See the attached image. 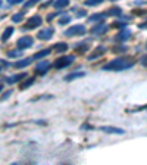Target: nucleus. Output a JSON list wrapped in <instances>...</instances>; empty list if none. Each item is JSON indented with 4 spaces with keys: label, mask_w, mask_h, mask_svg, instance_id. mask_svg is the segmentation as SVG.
Segmentation results:
<instances>
[{
    "label": "nucleus",
    "mask_w": 147,
    "mask_h": 165,
    "mask_svg": "<svg viewBox=\"0 0 147 165\" xmlns=\"http://www.w3.org/2000/svg\"><path fill=\"white\" fill-rule=\"evenodd\" d=\"M33 61H34L33 58H25V59H21V61H18V62L15 63L13 67H15V68H25V67H28V65H29L31 62H33Z\"/></svg>",
    "instance_id": "obj_14"
},
{
    "label": "nucleus",
    "mask_w": 147,
    "mask_h": 165,
    "mask_svg": "<svg viewBox=\"0 0 147 165\" xmlns=\"http://www.w3.org/2000/svg\"><path fill=\"white\" fill-rule=\"evenodd\" d=\"M106 52H108V49L104 47V46H97V47L94 49L91 53L88 55V58H87V59H88V61H96L97 58L103 56V55L106 53Z\"/></svg>",
    "instance_id": "obj_9"
},
{
    "label": "nucleus",
    "mask_w": 147,
    "mask_h": 165,
    "mask_svg": "<svg viewBox=\"0 0 147 165\" xmlns=\"http://www.w3.org/2000/svg\"><path fill=\"white\" fill-rule=\"evenodd\" d=\"M106 16H108L106 12H103V13H94L91 16H88V22H100V21H104Z\"/></svg>",
    "instance_id": "obj_13"
},
{
    "label": "nucleus",
    "mask_w": 147,
    "mask_h": 165,
    "mask_svg": "<svg viewBox=\"0 0 147 165\" xmlns=\"http://www.w3.org/2000/svg\"><path fill=\"white\" fill-rule=\"evenodd\" d=\"M27 77V72H22V74H15V75H12V77H8L5 80L8 84H15V82H19L21 80H24V78Z\"/></svg>",
    "instance_id": "obj_11"
},
{
    "label": "nucleus",
    "mask_w": 147,
    "mask_h": 165,
    "mask_svg": "<svg viewBox=\"0 0 147 165\" xmlns=\"http://www.w3.org/2000/svg\"><path fill=\"white\" fill-rule=\"evenodd\" d=\"M74 61H75V56L72 55H68V56H60L53 62V68L54 69H65L68 68L69 65H72Z\"/></svg>",
    "instance_id": "obj_2"
},
{
    "label": "nucleus",
    "mask_w": 147,
    "mask_h": 165,
    "mask_svg": "<svg viewBox=\"0 0 147 165\" xmlns=\"http://www.w3.org/2000/svg\"><path fill=\"white\" fill-rule=\"evenodd\" d=\"M10 5H21V3H24L25 0H9Z\"/></svg>",
    "instance_id": "obj_34"
},
{
    "label": "nucleus",
    "mask_w": 147,
    "mask_h": 165,
    "mask_svg": "<svg viewBox=\"0 0 147 165\" xmlns=\"http://www.w3.org/2000/svg\"><path fill=\"white\" fill-rule=\"evenodd\" d=\"M13 27H8V28L3 31V34H2V41H6V40H9L10 39V35L13 34Z\"/></svg>",
    "instance_id": "obj_21"
},
{
    "label": "nucleus",
    "mask_w": 147,
    "mask_h": 165,
    "mask_svg": "<svg viewBox=\"0 0 147 165\" xmlns=\"http://www.w3.org/2000/svg\"><path fill=\"white\" fill-rule=\"evenodd\" d=\"M10 93H12V92H6L5 94H3V96L0 97V100H6V99H8V97L10 96Z\"/></svg>",
    "instance_id": "obj_36"
},
{
    "label": "nucleus",
    "mask_w": 147,
    "mask_h": 165,
    "mask_svg": "<svg viewBox=\"0 0 147 165\" xmlns=\"http://www.w3.org/2000/svg\"><path fill=\"white\" fill-rule=\"evenodd\" d=\"M72 10H75V16H77V18H84V16L87 15V12H85L84 9H77V8H74Z\"/></svg>",
    "instance_id": "obj_28"
},
{
    "label": "nucleus",
    "mask_w": 147,
    "mask_h": 165,
    "mask_svg": "<svg viewBox=\"0 0 147 165\" xmlns=\"http://www.w3.org/2000/svg\"><path fill=\"white\" fill-rule=\"evenodd\" d=\"M85 33H87V28L81 24H77V25L69 27V28L65 31V35H66V37H75V35H84Z\"/></svg>",
    "instance_id": "obj_3"
},
{
    "label": "nucleus",
    "mask_w": 147,
    "mask_h": 165,
    "mask_svg": "<svg viewBox=\"0 0 147 165\" xmlns=\"http://www.w3.org/2000/svg\"><path fill=\"white\" fill-rule=\"evenodd\" d=\"M146 49H147V43H146Z\"/></svg>",
    "instance_id": "obj_43"
},
{
    "label": "nucleus",
    "mask_w": 147,
    "mask_h": 165,
    "mask_svg": "<svg viewBox=\"0 0 147 165\" xmlns=\"http://www.w3.org/2000/svg\"><path fill=\"white\" fill-rule=\"evenodd\" d=\"M54 34V28L53 27H49V28H43L41 31H38V34H37V39L38 40H43V41H47L53 37Z\"/></svg>",
    "instance_id": "obj_7"
},
{
    "label": "nucleus",
    "mask_w": 147,
    "mask_h": 165,
    "mask_svg": "<svg viewBox=\"0 0 147 165\" xmlns=\"http://www.w3.org/2000/svg\"><path fill=\"white\" fill-rule=\"evenodd\" d=\"M52 53V50L50 49H43V50H40V52H37V53L33 56V59H35V61H40L41 58H44V56H47V55Z\"/></svg>",
    "instance_id": "obj_19"
},
{
    "label": "nucleus",
    "mask_w": 147,
    "mask_h": 165,
    "mask_svg": "<svg viewBox=\"0 0 147 165\" xmlns=\"http://www.w3.org/2000/svg\"><path fill=\"white\" fill-rule=\"evenodd\" d=\"M135 65V59L131 56H119L103 67V71H127Z\"/></svg>",
    "instance_id": "obj_1"
},
{
    "label": "nucleus",
    "mask_w": 147,
    "mask_h": 165,
    "mask_svg": "<svg viewBox=\"0 0 147 165\" xmlns=\"http://www.w3.org/2000/svg\"><path fill=\"white\" fill-rule=\"evenodd\" d=\"M38 2H41V0H27L24 3V9H28V8H33V6H35Z\"/></svg>",
    "instance_id": "obj_27"
},
{
    "label": "nucleus",
    "mask_w": 147,
    "mask_h": 165,
    "mask_svg": "<svg viewBox=\"0 0 147 165\" xmlns=\"http://www.w3.org/2000/svg\"><path fill=\"white\" fill-rule=\"evenodd\" d=\"M24 15H25V10H21L19 13H15L12 16V22H21V21L24 19Z\"/></svg>",
    "instance_id": "obj_23"
},
{
    "label": "nucleus",
    "mask_w": 147,
    "mask_h": 165,
    "mask_svg": "<svg viewBox=\"0 0 147 165\" xmlns=\"http://www.w3.org/2000/svg\"><path fill=\"white\" fill-rule=\"evenodd\" d=\"M22 56V50L21 49H16V50H10L8 53V58H19Z\"/></svg>",
    "instance_id": "obj_25"
},
{
    "label": "nucleus",
    "mask_w": 147,
    "mask_h": 165,
    "mask_svg": "<svg viewBox=\"0 0 147 165\" xmlns=\"http://www.w3.org/2000/svg\"><path fill=\"white\" fill-rule=\"evenodd\" d=\"M88 47H90V44H88L87 41H84V43H79L75 46V52H77V53H85L88 50Z\"/></svg>",
    "instance_id": "obj_18"
},
{
    "label": "nucleus",
    "mask_w": 147,
    "mask_h": 165,
    "mask_svg": "<svg viewBox=\"0 0 147 165\" xmlns=\"http://www.w3.org/2000/svg\"><path fill=\"white\" fill-rule=\"evenodd\" d=\"M34 44V39L31 37V35H24V37H21L18 41H16V47L21 49V50H25V49L31 47Z\"/></svg>",
    "instance_id": "obj_5"
},
{
    "label": "nucleus",
    "mask_w": 147,
    "mask_h": 165,
    "mask_svg": "<svg viewBox=\"0 0 147 165\" xmlns=\"http://www.w3.org/2000/svg\"><path fill=\"white\" fill-rule=\"evenodd\" d=\"M53 50H54V52H58V53L66 52V50H68V44H66V43H56L53 46Z\"/></svg>",
    "instance_id": "obj_20"
},
{
    "label": "nucleus",
    "mask_w": 147,
    "mask_h": 165,
    "mask_svg": "<svg viewBox=\"0 0 147 165\" xmlns=\"http://www.w3.org/2000/svg\"><path fill=\"white\" fill-rule=\"evenodd\" d=\"M60 13H62V10H58V12H53V13H49V15H47V21L50 22L53 18H56V16H58V15H60Z\"/></svg>",
    "instance_id": "obj_32"
},
{
    "label": "nucleus",
    "mask_w": 147,
    "mask_h": 165,
    "mask_svg": "<svg viewBox=\"0 0 147 165\" xmlns=\"http://www.w3.org/2000/svg\"><path fill=\"white\" fill-rule=\"evenodd\" d=\"M69 3H71L69 0H54L52 5H53L56 9H65V8L69 6Z\"/></svg>",
    "instance_id": "obj_16"
},
{
    "label": "nucleus",
    "mask_w": 147,
    "mask_h": 165,
    "mask_svg": "<svg viewBox=\"0 0 147 165\" xmlns=\"http://www.w3.org/2000/svg\"><path fill=\"white\" fill-rule=\"evenodd\" d=\"M84 75H85L84 72H72V74H69V75L65 77V81H72V80H75V78H81V77H84Z\"/></svg>",
    "instance_id": "obj_22"
},
{
    "label": "nucleus",
    "mask_w": 147,
    "mask_h": 165,
    "mask_svg": "<svg viewBox=\"0 0 147 165\" xmlns=\"http://www.w3.org/2000/svg\"><path fill=\"white\" fill-rule=\"evenodd\" d=\"M138 28H141V29H146L147 28V21H144L143 24H138Z\"/></svg>",
    "instance_id": "obj_37"
},
{
    "label": "nucleus",
    "mask_w": 147,
    "mask_h": 165,
    "mask_svg": "<svg viewBox=\"0 0 147 165\" xmlns=\"http://www.w3.org/2000/svg\"><path fill=\"white\" fill-rule=\"evenodd\" d=\"M106 15H108V16H121V15H122V9L118 8V6H113V8L108 9Z\"/></svg>",
    "instance_id": "obj_17"
},
{
    "label": "nucleus",
    "mask_w": 147,
    "mask_h": 165,
    "mask_svg": "<svg viewBox=\"0 0 147 165\" xmlns=\"http://www.w3.org/2000/svg\"><path fill=\"white\" fill-rule=\"evenodd\" d=\"M127 25V22H121V21H116L115 24H112V28H124Z\"/></svg>",
    "instance_id": "obj_31"
},
{
    "label": "nucleus",
    "mask_w": 147,
    "mask_h": 165,
    "mask_svg": "<svg viewBox=\"0 0 147 165\" xmlns=\"http://www.w3.org/2000/svg\"><path fill=\"white\" fill-rule=\"evenodd\" d=\"M0 72H2V67H0Z\"/></svg>",
    "instance_id": "obj_40"
},
{
    "label": "nucleus",
    "mask_w": 147,
    "mask_h": 165,
    "mask_svg": "<svg viewBox=\"0 0 147 165\" xmlns=\"http://www.w3.org/2000/svg\"><path fill=\"white\" fill-rule=\"evenodd\" d=\"M34 84V78L33 77H29V78H27L25 77V80L22 82H19V90H25V88H28V87H31Z\"/></svg>",
    "instance_id": "obj_15"
},
{
    "label": "nucleus",
    "mask_w": 147,
    "mask_h": 165,
    "mask_svg": "<svg viewBox=\"0 0 147 165\" xmlns=\"http://www.w3.org/2000/svg\"><path fill=\"white\" fill-rule=\"evenodd\" d=\"M128 39H131V31L125 28V29H121V31L113 37V41H116V43H124V41H127Z\"/></svg>",
    "instance_id": "obj_8"
},
{
    "label": "nucleus",
    "mask_w": 147,
    "mask_h": 165,
    "mask_svg": "<svg viewBox=\"0 0 147 165\" xmlns=\"http://www.w3.org/2000/svg\"><path fill=\"white\" fill-rule=\"evenodd\" d=\"M0 67H2V68H8V67H9V63L6 62V61H2V59H0Z\"/></svg>",
    "instance_id": "obj_35"
},
{
    "label": "nucleus",
    "mask_w": 147,
    "mask_h": 165,
    "mask_svg": "<svg viewBox=\"0 0 147 165\" xmlns=\"http://www.w3.org/2000/svg\"><path fill=\"white\" fill-rule=\"evenodd\" d=\"M128 50V47L127 46H116V47H112V52L113 53H124V52H127Z\"/></svg>",
    "instance_id": "obj_26"
},
{
    "label": "nucleus",
    "mask_w": 147,
    "mask_h": 165,
    "mask_svg": "<svg viewBox=\"0 0 147 165\" xmlns=\"http://www.w3.org/2000/svg\"><path fill=\"white\" fill-rule=\"evenodd\" d=\"M104 0H84V6H99L102 5Z\"/></svg>",
    "instance_id": "obj_24"
},
{
    "label": "nucleus",
    "mask_w": 147,
    "mask_h": 165,
    "mask_svg": "<svg viewBox=\"0 0 147 165\" xmlns=\"http://www.w3.org/2000/svg\"><path fill=\"white\" fill-rule=\"evenodd\" d=\"M71 22V18H69L68 15H65V16H62L60 19H59V24L60 25H66V24H69Z\"/></svg>",
    "instance_id": "obj_29"
},
{
    "label": "nucleus",
    "mask_w": 147,
    "mask_h": 165,
    "mask_svg": "<svg viewBox=\"0 0 147 165\" xmlns=\"http://www.w3.org/2000/svg\"><path fill=\"white\" fill-rule=\"evenodd\" d=\"M132 15H135V16H143V15H147V10L146 9H135V10H132Z\"/></svg>",
    "instance_id": "obj_30"
},
{
    "label": "nucleus",
    "mask_w": 147,
    "mask_h": 165,
    "mask_svg": "<svg viewBox=\"0 0 147 165\" xmlns=\"http://www.w3.org/2000/svg\"><path fill=\"white\" fill-rule=\"evenodd\" d=\"M143 109H147V106H141V108H138V111H143Z\"/></svg>",
    "instance_id": "obj_38"
},
{
    "label": "nucleus",
    "mask_w": 147,
    "mask_h": 165,
    "mask_svg": "<svg viewBox=\"0 0 147 165\" xmlns=\"http://www.w3.org/2000/svg\"><path fill=\"white\" fill-rule=\"evenodd\" d=\"M41 24H43V18L40 16V15H34V16H31L28 19V22L25 24L24 29H34V28H38V27H41Z\"/></svg>",
    "instance_id": "obj_4"
},
{
    "label": "nucleus",
    "mask_w": 147,
    "mask_h": 165,
    "mask_svg": "<svg viewBox=\"0 0 147 165\" xmlns=\"http://www.w3.org/2000/svg\"><path fill=\"white\" fill-rule=\"evenodd\" d=\"M0 6H2V0H0Z\"/></svg>",
    "instance_id": "obj_42"
},
{
    "label": "nucleus",
    "mask_w": 147,
    "mask_h": 165,
    "mask_svg": "<svg viewBox=\"0 0 147 165\" xmlns=\"http://www.w3.org/2000/svg\"><path fill=\"white\" fill-rule=\"evenodd\" d=\"M100 130L104 133H113V134H125V131L118 127H100Z\"/></svg>",
    "instance_id": "obj_12"
},
{
    "label": "nucleus",
    "mask_w": 147,
    "mask_h": 165,
    "mask_svg": "<svg viewBox=\"0 0 147 165\" xmlns=\"http://www.w3.org/2000/svg\"><path fill=\"white\" fill-rule=\"evenodd\" d=\"M110 2H116V0H110Z\"/></svg>",
    "instance_id": "obj_41"
},
{
    "label": "nucleus",
    "mask_w": 147,
    "mask_h": 165,
    "mask_svg": "<svg viewBox=\"0 0 147 165\" xmlns=\"http://www.w3.org/2000/svg\"><path fill=\"white\" fill-rule=\"evenodd\" d=\"M2 90H3V86H2V84H0V92H2Z\"/></svg>",
    "instance_id": "obj_39"
},
{
    "label": "nucleus",
    "mask_w": 147,
    "mask_h": 165,
    "mask_svg": "<svg viewBox=\"0 0 147 165\" xmlns=\"http://www.w3.org/2000/svg\"><path fill=\"white\" fill-rule=\"evenodd\" d=\"M140 62H141V65L144 67V68H147V55L141 56V59H140Z\"/></svg>",
    "instance_id": "obj_33"
},
{
    "label": "nucleus",
    "mask_w": 147,
    "mask_h": 165,
    "mask_svg": "<svg viewBox=\"0 0 147 165\" xmlns=\"http://www.w3.org/2000/svg\"><path fill=\"white\" fill-rule=\"evenodd\" d=\"M108 29H109V27L104 24V21H100V22H97L93 28L90 29V33L94 34V35H103V34H106Z\"/></svg>",
    "instance_id": "obj_6"
},
{
    "label": "nucleus",
    "mask_w": 147,
    "mask_h": 165,
    "mask_svg": "<svg viewBox=\"0 0 147 165\" xmlns=\"http://www.w3.org/2000/svg\"><path fill=\"white\" fill-rule=\"evenodd\" d=\"M49 69H50L49 61H41V62L35 67V74H37V75H44V74H47Z\"/></svg>",
    "instance_id": "obj_10"
}]
</instances>
